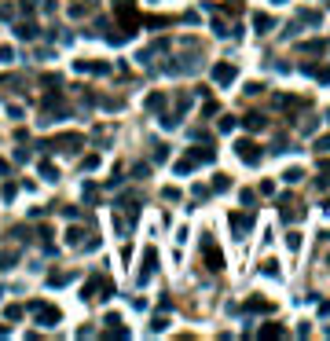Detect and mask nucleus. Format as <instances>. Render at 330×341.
<instances>
[{"label":"nucleus","instance_id":"obj_24","mask_svg":"<svg viewBox=\"0 0 330 341\" xmlns=\"http://www.w3.org/2000/svg\"><path fill=\"white\" fill-rule=\"evenodd\" d=\"M297 22H308V26H319V22H323V15H319V11H297Z\"/></svg>","mask_w":330,"mask_h":341},{"label":"nucleus","instance_id":"obj_17","mask_svg":"<svg viewBox=\"0 0 330 341\" xmlns=\"http://www.w3.org/2000/svg\"><path fill=\"white\" fill-rule=\"evenodd\" d=\"M242 125H246L249 132H261V129L268 125V117H264V114H246V117H242Z\"/></svg>","mask_w":330,"mask_h":341},{"label":"nucleus","instance_id":"obj_56","mask_svg":"<svg viewBox=\"0 0 330 341\" xmlns=\"http://www.w3.org/2000/svg\"><path fill=\"white\" fill-rule=\"evenodd\" d=\"M327 117H330V114H327Z\"/></svg>","mask_w":330,"mask_h":341},{"label":"nucleus","instance_id":"obj_34","mask_svg":"<svg viewBox=\"0 0 330 341\" xmlns=\"http://www.w3.org/2000/svg\"><path fill=\"white\" fill-rule=\"evenodd\" d=\"M84 202H99V187L96 183H84Z\"/></svg>","mask_w":330,"mask_h":341},{"label":"nucleus","instance_id":"obj_18","mask_svg":"<svg viewBox=\"0 0 330 341\" xmlns=\"http://www.w3.org/2000/svg\"><path fill=\"white\" fill-rule=\"evenodd\" d=\"M257 338H261V341H264V338H286V330H282L279 323H264L261 330H257Z\"/></svg>","mask_w":330,"mask_h":341},{"label":"nucleus","instance_id":"obj_30","mask_svg":"<svg viewBox=\"0 0 330 341\" xmlns=\"http://www.w3.org/2000/svg\"><path fill=\"white\" fill-rule=\"evenodd\" d=\"M261 272H264V275H272V279H279V260H264Z\"/></svg>","mask_w":330,"mask_h":341},{"label":"nucleus","instance_id":"obj_5","mask_svg":"<svg viewBox=\"0 0 330 341\" xmlns=\"http://www.w3.org/2000/svg\"><path fill=\"white\" fill-rule=\"evenodd\" d=\"M228 224H231V231H235V239H246L249 231H253V213H231L228 216Z\"/></svg>","mask_w":330,"mask_h":341},{"label":"nucleus","instance_id":"obj_46","mask_svg":"<svg viewBox=\"0 0 330 341\" xmlns=\"http://www.w3.org/2000/svg\"><path fill=\"white\" fill-rule=\"evenodd\" d=\"M37 239H41V242H44V246H48V242H51V231H48V227H44V224H41V227H37Z\"/></svg>","mask_w":330,"mask_h":341},{"label":"nucleus","instance_id":"obj_50","mask_svg":"<svg viewBox=\"0 0 330 341\" xmlns=\"http://www.w3.org/2000/svg\"><path fill=\"white\" fill-rule=\"evenodd\" d=\"M239 198H242V206H249V209H253V198H257V195H253V191H242Z\"/></svg>","mask_w":330,"mask_h":341},{"label":"nucleus","instance_id":"obj_49","mask_svg":"<svg viewBox=\"0 0 330 341\" xmlns=\"http://www.w3.org/2000/svg\"><path fill=\"white\" fill-rule=\"evenodd\" d=\"M235 129V117H220V132H231Z\"/></svg>","mask_w":330,"mask_h":341},{"label":"nucleus","instance_id":"obj_7","mask_svg":"<svg viewBox=\"0 0 330 341\" xmlns=\"http://www.w3.org/2000/svg\"><path fill=\"white\" fill-rule=\"evenodd\" d=\"M235 154H239L246 165H257V162H261V147H257L253 140H235Z\"/></svg>","mask_w":330,"mask_h":341},{"label":"nucleus","instance_id":"obj_53","mask_svg":"<svg viewBox=\"0 0 330 341\" xmlns=\"http://www.w3.org/2000/svg\"><path fill=\"white\" fill-rule=\"evenodd\" d=\"M0 338H8V326H4V323H0Z\"/></svg>","mask_w":330,"mask_h":341},{"label":"nucleus","instance_id":"obj_43","mask_svg":"<svg viewBox=\"0 0 330 341\" xmlns=\"http://www.w3.org/2000/svg\"><path fill=\"white\" fill-rule=\"evenodd\" d=\"M59 213H63L66 220H77V216H81V213H77V206H63V209H59Z\"/></svg>","mask_w":330,"mask_h":341},{"label":"nucleus","instance_id":"obj_37","mask_svg":"<svg viewBox=\"0 0 330 341\" xmlns=\"http://www.w3.org/2000/svg\"><path fill=\"white\" fill-rule=\"evenodd\" d=\"M169 158V147H165V143H154V162H165Z\"/></svg>","mask_w":330,"mask_h":341},{"label":"nucleus","instance_id":"obj_20","mask_svg":"<svg viewBox=\"0 0 330 341\" xmlns=\"http://www.w3.org/2000/svg\"><path fill=\"white\" fill-rule=\"evenodd\" d=\"M301 70H305V74H312V77H315V81H323V84H330V66H308V63H305V66H301Z\"/></svg>","mask_w":330,"mask_h":341},{"label":"nucleus","instance_id":"obj_23","mask_svg":"<svg viewBox=\"0 0 330 341\" xmlns=\"http://www.w3.org/2000/svg\"><path fill=\"white\" fill-rule=\"evenodd\" d=\"M312 150H315V154H319V158H323V154H327V150H330V132L315 136V140H312Z\"/></svg>","mask_w":330,"mask_h":341},{"label":"nucleus","instance_id":"obj_22","mask_svg":"<svg viewBox=\"0 0 330 341\" xmlns=\"http://www.w3.org/2000/svg\"><path fill=\"white\" fill-rule=\"evenodd\" d=\"M195 165H198V162H195V158H191V154H183V158H180V162H176V165H173V169H176V176H187V173H195Z\"/></svg>","mask_w":330,"mask_h":341},{"label":"nucleus","instance_id":"obj_2","mask_svg":"<svg viewBox=\"0 0 330 341\" xmlns=\"http://www.w3.org/2000/svg\"><path fill=\"white\" fill-rule=\"evenodd\" d=\"M84 147V136L81 132H63L55 136V140H44L41 150H66V154H77V150Z\"/></svg>","mask_w":330,"mask_h":341},{"label":"nucleus","instance_id":"obj_8","mask_svg":"<svg viewBox=\"0 0 330 341\" xmlns=\"http://www.w3.org/2000/svg\"><path fill=\"white\" fill-rule=\"evenodd\" d=\"M279 206H282V220H294V224H297V220L305 216V206H301V202H294L290 195H282Z\"/></svg>","mask_w":330,"mask_h":341},{"label":"nucleus","instance_id":"obj_36","mask_svg":"<svg viewBox=\"0 0 330 341\" xmlns=\"http://www.w3.org/2000/svg\"><path fill=\"white\" fill-rule=\"evenodd\" d=\"M286 246L297 253V250H301V235H297V231H290V235H286Z\"/></svg>","mask_w":330,"mask_h":341},{"label":"nucleus","instance_id":"obj_48","mask_svg":"<svg viewBox=\"0 0 330 341\" xmlns=\"http://www.w3.org/2000/svg\"><path fill=\"white\" fill-rule=\"evenodd\" d=\"M11 59H15V51H11L8 44H4V48H0V63H11Z\"/></svg>","mask_w":330,"mask_h":341},{"label":"nucleus","instance_id":"obj_13","mask_svg":"<svg viewBox=\"0 0 330 341\" xmlns=\"http://www.w3.org/2000/svg\"><path fill=\"white\" fill-rule=\"evenodd\" d=\"M165 103H169V99H165V92H150L147 103H143V110H147V114H162Z\"/></svg>","mask_w":330,"mask_h":341},{"label":"nucleus","instance_id":"obj_40","mask_svg":"<svg viewBox=\"0 0 330 341\" xmlns=\"http://www.w3.org/2000/svg\"><path fill=\"white\" fill-rule=\"evenodd\" d=\"M315 125H319V121H315V117H312V114H308V117H305V121H301V132H315Z\"/></svg>","mask_w":330,"mask_h":341},{"label":"nucleus","instance_id":"obj_29","mask_svg":"<svg viewBox=\"0 0 330 341\" xmlns=\"http://www.w3.org/2000/svg\"><path fill=\"white\" fill-rule=\"evenodd\" d=\"M81 169H84V173H96V169H99V154H88V158H81Z\"/></svg>","mask_w":330,"mask_h":341},{"label":"nucleus","instance_id":"obj_16","mask_svg":"<svg viewBox=\"0 0 330 341\" xmlns=\"http://www.w3.org/2000/svg\"><path fill=\"white\" fill-rule=\"evenodd\" d=\"M77 74H110L107 63H84V59H77Z\"/></svg>","mask_w":330,"mask_h":341},{"label":"nucleus","instance_id":"obj_45","mask_svg":"<svg viewBox=\"0 0 330 341\" xmlns=\"http://www.w3.org/2000/svg\"><path fill=\"white\" fill-rule=\"evenodd\" d=\"M162 198H165V202H176V198H180V191H176V187H165Z\"/></svg>","mask_w":330,"mask_h":341},{"label":"nucleus","instance_id":"obj_52","mask_svg":"<svg viewBox=\"0 0 330 341\" xmlns=\"http://www.w3.org/2000/svg\"><path fill=\"white\" fill-rule=\"evenodd\" d=\"M11 173V169H8V162H0V176H8Z\"/></svg>","mask_w":330,"mask_h":341},{"label":"nucleus","instance_id":"obj_42","mask_svg":"<svg viewBox=\"0 0 330 341\" xmlns=\"http://www.w3.org/2000/svg\"><path fill=\"white\" fill-rule=\"evenodd\" d=\"M315 187H319V191H330V176L319 173V176H315Z\"/></svg>","mask_w":330,"mask_h":341},{"label":"nucleus","instance_id":"obj_1","mask_svg":"<svg viewBox=\"0 0 330 341\" xmlns=\"http://www.w3.org/2000/svg\"><path fill=\"white\" fill-rule=\"evenodd\" d=\"M110 297H114V283L103 279V275H92L81 290V301H110Z\"/></svg>","mask_w":330,"mask_h":341},{"label":"nucleus","instance_id":"obj_38","mask_svg":"<svg viewBox=\"0 0 330 341\" xmlns=\"http://www.w3.org/2000/svg\"><path fill=\"white\" fill-rule=\"evenodd\" d=\"M165 326H169V319H165V316H154V319H150V330H158V334H162Z\"/></svg>","mask_w":330,"mask_h":341},{"label":"nucleus","instance_id":"obj_55","mask_svg":"<svg viewBox=\"0 0 330 341\" xmlns=\"http://www.w3.org/2000/svg\"><path fill=\"white\" fill-rule=\"evenodd\" d=\"M327 206H330V198H327Z\"/></svg>","mask_w":330,"mask_h":341},{"label":"nucleus","instance_id":"obj_41","mask_svg":"<svg viewBox=\"0 0 330 341\" xmlns=\"http://www.w3.org/2000/svg\"><path fill=\"white\" fill-rule=\"evenodd\" d=\"M191 195L202 202V198H209V187H206V183H195V191H191Z\"/></svg>","mask_w":330,"mask_h":341},{"label":"nucleus","instance_id":"obj_14","mask_svg":"<svg viewBox=\"0 0 330 341\" xmlns=\"http://www.w3.org/2000/svg\"><path fill=\"white\" fill-rule=\"evenodd\" d=\"M253 30H257V33H272V30H275V18L272 15H264V11H257V15H253Z\"/></svg>","mask_w":330,"mask_h":341},{"label":"nucleus","instance_id":"obj_35","mask_svg":"<svg viewBox=\"0 0 330 341\" xmlns=\"http://www.w3.org/2000/svg\"><path fill=\"white\" fill-rule=\"evenodd\" d=\"M301 176H305V173H301V169H286V173H282V180H286V183H297V180H301Z\"/></svg>","mask_w":330,"mask_h":341},{"label":"nucleus","instance_id":"obj_26","mask_svg":"<svg viewBox=\"0 0 330 341\" xmlns=\"http://www.w3.org/2000/svg\"><path fill=\"white\" fill-rule=\"evenodd\" d=\"M70 283V272H51L48 275V286H66Z\"/></svg>","mask_w":330,"mask_h":341},{"label":"nucleus","instance_id":"obj_3","mask_svg":"<svg viewBox=\"0 0 330 341\" xmlns=\"http://www.w3.org/2000/svg\"><path fill=\"white\" fill-rule=\"evenodd\" d=\"M30 312H33V319L41 326H55L59 319H63V312H59L55 305H44V301H30Z\"/></svg>","mask_w":330,"mask_h":341},{"label":"nucleus","instance_id":"obj_33","mask_svg":"<svg viewBox=\"0 0 330 341\" xmlns=\"http://www.w3.org/2000/svg\"><path fill=\"white\" fill-rule=\"evenodd\" d=\"M228 187H231V180H228L224 173H216V180H213V191H228Z\"/></svg>","mask_w":330,"mask_h":341},{"label":"nucleus","instance_id":"obj_25","mask_svg":"<svg viewBox=\"0 0 330 341\" xmlns=\"http://www.w3.org/2000/svg\"><path fill=\"white\" fill-rule=\"evenodd\" d=\"M22 312H26L22 305H8V308H4V319H8V323H15V319H22Z\"/></svg>","mask_w":330,"mask_h":341},{"label":"nucleus","instance_id":"obj_10","mask_svg":"<svg viewBox=\"0 0 330 341\" xmlns=\"http://www.w3.org/2000/svg\"><path fill=\"white\" fill-rule=\"evenodd\" d=\"M15 37L18 41H37V37H41V26L33 22V18L30 22H15Z\"/></svg>","mask_w":330,"mask_h":341},{"label":"nucleus","instance_id":"obj_21","mask_svg":"<svg viewBox=\"0 0 330 341\" xmlns=\"http://www.w3.org/2000/svg\"><path fill=\"white\" fill-rule=\"evenodd\" d=\"M84 235H88L84 227H70V231H66V246H84V242H88Z\"/></svg>","mask_w":330,"mask_h":341},{"label":"nucleus","instance_id":"obj_6","mask_svg":"<svg viewBox=\"0 0 330 341\" xmlns=\"http://www.w3.org/2000/svg\"><path fill=\"white\" fill-rule=\"evenodd\" d=\"M202 260L209 264V272H220L224 268V257H220V246L213 239H202Z\"/></svg>","mask_w":330,"mask_h":341},{"label":"nucleus","instance_id":"obj_12","mask_svg":"<svg viewBox=\"0 0 330 341\" xmlns=\"http://www.w3.org/2000/svg\"><path fill=\"white\" fill-rule=\"evenodd\" d=\"M162 51H169V41H154V44H147V48H143V51H140L136 59H140L143 66H147L150 59H154V55H162Z\"/></svg>","mask_w":330,"mask_h":341},{"label":"nucleus","instance_id":"obj_47","mask_svg":"<svg viewBox=\"0 0 330 341\" xmlns=\"http://www.w3.org/2000/svg\"><path fill=\"white\" fill-rule=\"evenodd\" d=\"M132 176H136V180H143V176H150V165H136V169H132Z\"/></svg>","mask_w":330,"mask_h":341},{"label":"nucleus","instance_id":"obj_11","mask_svg":"<svg viewBox=\"0 0 330 341\" xmlns=\"http://www.w3.org/2000/svg\"><path fill=\"white\" fill-rule=\"evenodd\" d=\"M132 227H136V216H129L125 209H117V213H114V231L117 235H129Z\"/></svg>","mask_w":330,"mask_h":341},{"label":"nucleus","instance_id":"obj_4","mask_svg":"<svg viewBox=\"0 0 330 341\" xmlns=\"http://www.w3.org/2000/svg\"><path fill=\"white\" fill-rule=\"evenodd\" d=\"M154 272H158V250H154V246H147V250H143L140 275H136V286H147L150 279H154Z\"/></svg>","mask_w":330,"mask_h":341},{"label":"nucleus","instance_id":"obj_44","mask_svg":"<svg viewBox=\"0 0 330 341\" xmlns=\"http://www.w3.org/2000/svg\"><path fill=\"white\" fill-rule=\"evenodd\" d=\"M323 48H327L323 41H308V44H301V51H323Z\"/></svg>","mask_w":330,"mask_h":341},{"label":"nucleus","instance_id":"obj_32","mask_svg":"<svg viewBox=\"0 0 330 341\" xmlns=\"http://www.w3.org/2000/svg\"><path fill=\"white\" fill-rule=\"evenodd\" d=\"M187 107H191V96H187V92H180V96H176V114H183Z\"/></svg>","mask_w":330,"mask_h":341},{"label":"nucleus","instance_id":"obj_39","mask_svg":"<svg viewBox=\"0 0 330 341\" xmlns=\"http://www.w3.org/2000/svg\"><path fill=\"white\" fill-rule=\"evenodd\" d=\"M0 18H4V22H11V18H15V8H11V4H0Z\"/></svg>","mask_w":330,"mask_h":341},{"label":"nucleus","instance_id":"obj_19","mask_svg":"<svg viewBox=\"0 0 330 341\" xmlns=\"http://www.w3.org/2000/svg\"><path fill=\"white\" fill-rule=\"evenodd\" d=\"M18 264V250H0V272H11Z\"/></svg>","mask_w":330,"mask_h":341},{"label":"nucleus","instance_id":"obj_31","mask_svg":"<svg viewBox=\"0 0 330 341\" xmlns=\"http://www.w3.org/2000/svg\"><path fill=\"white\" fill-rule=\"evenodd\" d=\"M41 84H48V88H63V77H59V74H44Z\"/></svg>","mask_w":330,"mask_h":341},{"label":"nucleus","instance_id":"obj_27","mask_svg":"<svg viewBox=\"0 0 330 341\" xmlns=\"http://www.w3.org/2000/svg\"><path fill=\"white\" fill-rule=\"evenodd\" d=\"M41 176H44L48 183H55V180H59V173H55V165H51V162H41Z\"/></svg>","mask_w":330,"mask_h":341},{"label":"nucleus","instance_id":"obj_51","mask_svg":"<svg viewBox=\"0 0 330 341\" xmlns=\"http://www.w3.org/2000/svg\"><path fill=\"white\" fill-rule=\"evenodd\" d=\"M37 8V0H22V11H33Z\"/></svg>","mask_w":330,"mask_h":341},{"label":"nucleus","instance_id":"obj_9","mask_svg":"<svg viewBox=\"0 0 330 341\" xmlns=\"http://www.w3.org/2000/svg\"><path fill=\"white\" fill-rule=\"evenodd\" d=\"M235 77H239L235 63H216V66H213V81H216V84H231Z\"/></svg>","mask_w":330,"mask_h":341},{"label":"nucleus","instance_id":"obj_28","mask_svg":"<svg viewBox=\"0 0 330 341\" xmlns=\"http://www.w3.org/2000/svg\"><path fill=\"white\" fill-rule=\"evenodd\" d=\"M246 312H268V301H261V297H249V301H246Z\"/></svg>","mask_w":330,"mask_h":341},{"label":"nucleus","instance_id":"obj_54","mask_svg":"<svg viewBox=\"0 0 330 341\" xmlns=\"http://www.w3.org/2000/svg\"><path fill=\"white\" fill-rule=\"evenodd\" d=\"M88 4H96V0H88Z\"/></svg>","mask_w":330,"mask_h":341},{"label":"nucleus","instance_id":"obj_15","mask_svg":"<svg viewBox=\"0 0 330 341\" xmlns=\"http://www.w3.org/2000/svg\"><path fill=\"white\" fill-rule=\"evenodd\" d=\"M187 154H191V158L198 162V165H202V162H216V150L209 147V143H206V147H191Z\"/></svg>","mask_w":330,"mask_h":341}]
</instances>
